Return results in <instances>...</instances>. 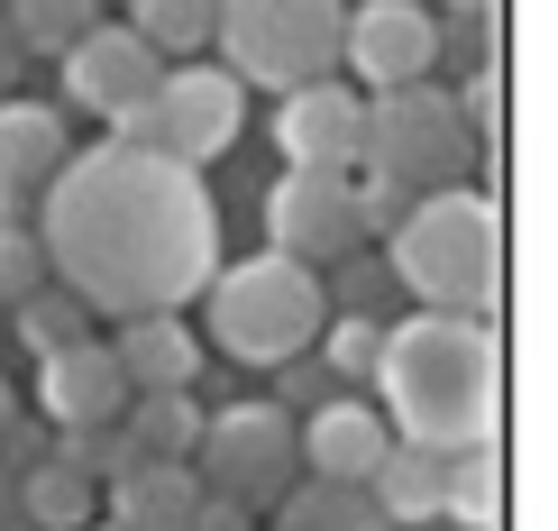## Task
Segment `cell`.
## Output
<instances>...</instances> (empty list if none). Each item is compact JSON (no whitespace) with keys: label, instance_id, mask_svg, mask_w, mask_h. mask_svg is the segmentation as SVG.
I'll list each match as a JSON object with an SVG mask.
<instances>
[{"label":"cell","instance_id":"27","mask_svg":"<svg viewBox=\"0 0 558 531\" xmlns=\"http://www.w3.org/2000/svg\"><path fill=\"white\" fill-rule=\"evenodd\" d=\"M56 458H64V468H83L92 486H110V476L137 458V441H129L120 422H83V431H56Z\"/></svg>","mask_w":558,"mask_h":531},{"label":"cell","instance_id":"32","mask_svg":"<svg viewBox=\"0 0 558 531\" xmlns=\"http://www.w3.org/2000/svg\"><path fill=\"white\" fill-rule=\"evenodd\" d=\"M348 312H376V266H348Z\"/></svg>","mask_w":558,"mask_h":531},{"label":"cell","instance_id":"22","mask_svg":"<svg viewBox=\"0 0 558 531\" xmlns=\"http://www.w3.org/2000/svg\"><path fill=\"white\" fill-rule=\"evenodd\" d=\"M120 431L137 441V458H193V431H202L193 385H166V395H129Z\"/></svg>","mask_w":558,"mask_h":531},{"label":"cell","instance_id":"25","mask_svg":"<svg viewBox=\"0 0 558 531\" xmlns=\"http://www.w3.org/2000/svg\"><path fill=\"white\" fill-rule=\"evenodd\" d=\"M129 37H147L166 64L211 46V0H129Z\"/></svg>","mask_w":558,"mask_h":531},{"label":"cell","instance_id":"2","mask_svg":"<svg viewBox=\"0 0 558 531\" xmlns=\"http://www.w3.org/2000/svg\"><path fill=\"white\" fill-rule=\"evenodd\" d=\"M376 412H385L393 441H422V449L495 441V412H504V339H495V321L485 312L385 321Z\"/></svg>","mask_w":558,"mask_h":531},{"label":"cell","instance_id":"30","mask_svg":"<svg viewBox=\"0 0 558 531\" xmlns=\"http://www.w3.org/2000/svg\"><path fill=\"white\" fill-rule=\"evenodd\" d=\"M458 110H468V129L495 147V129H504V64H495V56H476V74H468V92H458Z\"/></svg>","mask_w":558,"mask_h":531},{"label":"cell","instance_id":"20","mask_svg":"<svg viewBox=\"0 0 558 531\" xmlns=\"http://www.w3.org/2000/svg\"><path fill=\"white\" fill-rule=\"evenodd\" d=\"M439 514H458L468 531H495L504 522V458H495V441L439 449Z\"/></svg>","mask_w":558,"mask_h":531},{"label":"cell","instance_id":"15","mask_svg":"<svg viewBox=\"0 0 558 531\" xmlns=\"http://www.w3.org/2000/svg\"><path fill=\"white\" fill-rule=\"evenodd\" d=\"M385 412L357 403V395H320L312 412H293V449H302V476H348L366 486V468L385 458Z\"/></svg>","mask_w":558,"mask_h":531},{"label":"cell","instance_id":"38","mask_svg":"<svg viewBox=\"0 0 558 531\" xmlns=\"http://www.w3.org/2000/svg\"><path fill=\"white\" fill-rule=\"evenodd\" d=\"M0 321H10V312H0ZM0 339H10V330H0Z\"/></svg>","mask_w":558,"mask_h":531},{"label":"cell","instance_id":"10","mask_svg":"<svg viewBox=\"0 0 558 531\" xmlns=\"http://www.w3.org/2000/svg\"><path fill=\"white\" fill-rule=\"evenodd\" d=\"M56 64H64V110H92V120L137 110L156 92V74H166V56L147 37H129V19H92Z\"/></svg>","mask_w":558,"mask_h":531},{"label":"cell","instance_id":"9","mask_svg":"<svg viewBox=\"0 0 558 531\" xmlns=\"http://www.w3.org/2000/svg\"><path fill=\"white\" fill-rule=\"evenodd\" d=\"M357 174V166H348ZM348 174L330 166H284V183L266 193V239L275 257H302V266H339L357 248V202H348Z\"/></svg>","mask_w":558,"mask_h":531},{"label":"cell","instance_id":"1","mask_svg":"<svg viewBox=\"0 0 558 531\" xmlns=\"http://www.w3.org/2000/svg\"><path fill=\"white\" fill-rule=\"evenodd\" d=\"M37 248L46 275L101 321L183 312L220 266V212L202 193V166L101 137L64 156L56 183L37 193Z\"/></svg>","mask_w":558,"mask_h":531},{"label":"cell","instance_id":"33","mask_svg":"<svg viewBox=\"0 0 558 531\" xmlns=\"http://www.w3.org/2000/svg\"><path fill=\"white\" fill-rule=\"evenodd\" d=\"M0 531H28V522H19V476L10 468H0Z\"/></svg>","mask_w":558,"mask_h":531},{"label":"cell","instance_id":"6","mask_svg":"<svg viewBox=\"0 0 558 531\" xmlns=\"http://www.w3.org/2000/svg\"><path fill=\"white\" fill-rule=\"evenodd\" d=\"M348 0H211V46L247 92H293L339 74Z\"/></svg>","mask_w":558,"mask_h":531},{"label":"cell","instance_id":"8","mask_svg":"<svg viewBox=\"0 0 558 531\" xmlns=\"http://www.w3.org/2000/svg\"><path fill=\"white\" fill-rule=\"evenodd\" d=\"M193 476H202V495H229V504H247V514H266V504L302 476L293 412L284 403H220V412H202Z\"/></svg>","mask_w":558,"mask_h":531},{"label":"cell","instance_id":"12","mask_svg":"<svg viewBox=\"0 0 558 531\" xmlns=\"http://www.w3.org/2000/svg\"><path fill=\"white\" fill-rule=\"evenodd\" d=\"M357 137H366V92H348L339 74L293 83L284 110H275V147H284V166H330V174H348V166H357Z\"/></svg>","mask_w":558,"mask_h":531},{"label":"cell","instance_id":"29","mask_svg":"<svg viewBox=\"0 0 558 531\" xmlns=\"http://www.w3.org/2000/svg\"><path fill=\"white\" fill-rule=\"evenodd\" d=\"M348 202H357V239H385V229L403 220V202H412V193H403V183H385V174H366V166H357V174H348Z\"/></svg>","mask_w":558,"mask_h":531},{"label":"cell","instance_id":"28","mask_svg":"<svg viewBox=\"0 0 558 531\" xmlns=\"http://www.w3.org/2000/svg\"><path fill=\"white\" fill-rule=\"evenodd\" d=\"M37 285H56V275H46V248H37V229L0 220V312H10L19 293H37Z\"/></svg>","mask_w":558,"mask_h":531},{"label":"cell","instance_id":"16","mask_svg":"<svg viewBox=\"0 0 558 531\" xmlns=\"http://www.w3.org/2000/svg\"><path fill=\"white\" fill-rule=\"evenodd\" d=\"M110 358H120L129 395H166V385L202 376V330H183V312H129L110 330Z\"/></svg>","mask_w":558,"mask_h":531},{"label":"cell","instance_id":"14","mask_svg":"<svg viewBox=\"0 0 558 531\" xmlns=\"http://www.w3.org/2000/svg\"><path fill=\"white\" fill-rule=\"evenodd\" d=\"M64 156H74L64 110L28 101V92H0V220H19V202H37Z\"/></svg>","mask_w":558,"mask_h":531},{"label":"cell","instance_id":"23","mask_svg":"<svg viewBox=\"0 0 558 531\" xmlns=\"http://www.w3.org/2000/svg\"><path fill=\"white\" fill-rule=\"evenodd\" d=\"M0 330H19V349H28V358H56V349H74V339H92V312L64 285H37V293H19V303H10Z\"/></svg>","mask_w":558,"mask_h":531},{"label":"cell","instance_id":"13","mask_svg":"<svg viewBox=\"0 0 558 531\" xmlns=\"http://www.w3.org/2000/svg\"><path fill=\"white\" fill-rule=\"evenodd\" d=\"M37 412L56 431L120 422V412H129V376H120V358H110V339H74V349L37 358Z\"/></svg>","mask_w":558,"mask_h":531},{"label":"cell","instance_id":"3","mask_svg":"<svg viewBox=\"0 0 558 531\" xmlns=\"http://www.w3.org/2000/svg\"><path fill=\"white\" fill-rule=\"evenodd\" d=\"M393 239V285L422 312H485L504 303V212L485 183H439V193H412Z\"/></svg>","mask_w":558,"mask_h":531},{"label":"cell","instance_id":"21","mask_svg":"<svg viewBox=\"0 0 558 531\" xmlns=\"http://www.w3.org/2000/svg\"><path fill=\"white\" fill-rule=\"evenodd\" d=\"M92 504H101V486H92L83 468H64L56 449H46L37 468H19V522L28 531H83Z\"/></svg>","mask_w":558,"mask_h":531},{"label":"cell","instance_id":"24","mask_svg":"<svg viewBox=\"0 0 558 531\" xmlns=\"http://www.w3.org/2000/svg\"><path fill=\"white\" fill-rule=\"evenodd\" d=\"M0 19H10L19 56H64V46L101 19V0H0Z\"/></svg>","mask_w":558,"mask_h":531},{"label":"cell","instance_id":"26","mask_svg":"<svg viewBox=\"0 0 558 531\" xmlns=\"http://www.w3.org/2000/svg\"><path fill=\"white\" fill-rule=\"evenodd\" d=\"M376 349H385V321L376 312H330V321H320V366H330L339 385L376 376Z\"/></svg>","mask_w":558,"mask_h":531},{"label":"cell","instance_id":"19","mask_svg":"<svg viewBox=\"0 0 558 531\" xmlns=\"http://www.w3.org/2000/svg\"><path fill=\"white\" fill-rule=\"evenodd\" d=\"M266 514H275V531H385L376 495L348 486V476H293Z\"/></svg>","mask_w":558,"mask_h":531},{"label":"cell","instance_id":"7","mask_svg":"<svg viewBox=\"0 0 558 531\" xmlns=\"http://www.w3.org/2000/svg\"><path fill=\"white\" fill-rule=\"evenodd\" d=\"M239 129H247V83L229 74V64H202V56L166 64L147 101L110 120V137L156 147V156H174V166H211V156H229Z\"/></svg>","mask_w":558,"mask_h":531},{"label":"cell","instance_id":"34","mask_svg":"<svg viewBox=\"0 0 558 531\" xmlns=\"http://www.w3.org/2000/svg\"><path fill=\"white\" fill-rule=\"evenodd\" d=\"M10 74H19V37H10V19H0V92H10Z\"/></svg>","mask_w":558,"mask_h":531},{"label":"cell","instance_id":"35","mask_svg":"<svg viewBox=\"0 0 558 531\" xmlns=\"http://www.w3.org/2000/svg\"><path fill=\"white\" fill-rule=\"evenodd\" d=\"M449 19H495V0H449Z\"/></svg>","mask_w":558,"mask_h":531},{"label":"cell","instance_id":"4","mask_svg":"<svg viewBox=\"0 0 558 531\" xmlns=\"http://www.w3.org/2000/svg\"><path fill=\"white\" fill-rule=\"evenodd\" d=\"M320 321H330L320 266L275 257V248L239 257V266H211V285H202V330H211V349L229 366H293L320 339Z\"/></svg>","mask_w":558,"mask_h":531},{"label":"cell","instance_id":"36","mask_svg":"<svg viewBox=\"0 0 558 531\" xmlns=\"http://www.w3.org/2000/svg\"><path fill=\"white\" fill-rule=\"evenodd\" d=\"M19 422V395H10V385H0V431H10Z\"/></svg>","mask_w":558,"mask_h":531},{"label":"cell","instance_id":"17","mask_svg":"<svg viewBox=\"0 0 558 531\" xmlns=\"http://www.w3.org/2000/svg\"><path fill=\"white\" fill-rule=\"evenodd\" d=\"M101 504H110L120 531H183L193 504H202V476H193V458H129L101 486Z\"/></svg>","mask_w":558,"mask_h":531},{"label":"cell","instance_id":"11","mask_svg":"<svg viewBox=\"0 0 558 531\" xmlns=\"http://www.w3.org/2000/svg\"><path fill=\"white\" fill-rule=\"evenodd\" d=\"M339 64H357L366 92H393V83H430L439 64V19L422 0H357L339 28Z\"/></svg>","mask_w":558,"mask_h":531},{"label":"cell","instance_id":"37","mask_svg":"<svg viewBox=\"0 0 558 531\" xmlns=\"http://www.w3.org/2000/svg\"><path fill=\"white\" fill-rule=\"evenodd\" d=\"M83 531H120V522H83Z\"/></svg>","mask_w":558,"mask_h":531},{"label":"cell","instance_id":"5","mask_svg":"<svg viewBox=\"0 0 558 531\" xmlns=\"http://www.w3.org/2000/svg\"><path fill=\"white\" fill-rule=\"evenodd\" d=\"M476 156H485V137L468 129L458 92H439V83L366 92V137H357L366 174L403 183V193H439V183H476Z\"/></svg>","mask_w":558,"mask_h":531},{"label":"cell","instance_id":"31","mask_svg":"<svg viewBox=\"0 0 558 531\" xmlns=\"http://www.w3.org/2000/svg\"><path fill=\"white\" fill-rule=\"evenodd\" d=\"M183 531H257V522H247V504H229V495H202Z\"/></svg>","mask_w":558,"mask_h":531},{"label":"cell","instance_id":"18","mask_svg":"<svg viewBox=\"0 0 558 531\" xmlns=\"http://www.w3.org/2000/svg\"><path fill=\"white\" fill-rule=\"evenodd\" d=\"M366 495H376L385 531L439 522V449H422V441H385V458L366 468Z\"/></svg>","mask_w":558,"mask_h":531}]
</instances>
